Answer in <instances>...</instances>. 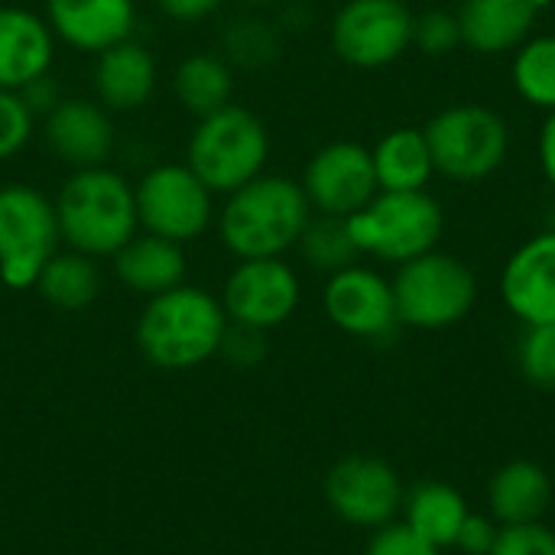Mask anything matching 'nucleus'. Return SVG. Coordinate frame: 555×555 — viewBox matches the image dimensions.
I'll return each mask as SVG.
<instances>
[{"instance_id": "37", "label": "nucleus", "mask_w": 555, "mask_h": 555, "mask_svg": "<svg viewBox=\"0 0 555 555\" xmlns=\"http://www.w3.org/2000/svg\"><path fill=\"white\" fill-rule=\"evenodd\" d=\"M540 166L546 182L555 189V111L546 117L543 133H540Z\"/></svg>"}, {"instance_id": "2", "label": "nucleus", "mask_w": 555, "mask_h": 555, "mask_svg": "<svg viewBox=\"0 0 555 555\" xmlns=\"http://www.w3.org/2000/svg\"><path fill=\"white\" fill-rule=\"evenodd\" d=\"M309 218L312 205L296 179L260 172L228 195L218 215V234L237 260L283 257L299 244Z\"/></svg>"}, {"instance_id": "22", "label": "nucleus", "mask_w": 555, "mask_h": 555, "mask_svg": "<svg viewBox=\"0 0 555 555\" xmlns=\"http://www.w3.org/2000/svg\"><path fill=\"white\" fill-rule=\"evenodd\" d=\"M553 504V481L537 462H507L488 485V507L501 527L537 524Z\"/></svg>"}, {"instance_id": "34", "label": "nucleus", "mask_w": 555, "mask_h": 555, "mask_svg": "<svg viewBox=\"0 0 555 555\" xmlns=\"http://www.w3.org/2000/svg\"><path fill=\"white\" fill-rule=\"evenodd\" d=\"M218 354H224L234 367H254L267 358V332L231 322Z\"/></svg>"}, {"instance_id": "3", "label": "nucleus", "mask_w": 555, "mask_h": 555, "mask_svg": "<svg viewBox=\"0 0 555 555\" xmlns=\"http://www.w3.org/2000/svg\"><path fill=\"white\" fill-rule=\"evenodd\" d=\"M62 244L91 260L114 257L140 228L133 185L107 166L75 169L55 195Z\"/></svg>"}, {"instance_id": "4", "label": "nucleus", "mask_w": 555, "mask_h": 555, "mask_svg": "<svg viewBox=\"0 0 555 555\" xmlns=\"http://www.w3.org/2000/svg\"><path fill=\"white\" fill-rule=\"evenodd\" d=\"M267 156L270 133L263 120L241 104H228L198 120L189 140L185 166L208 185L211 195H231L263 172Z\"/></svg>"}, {"instance_id": "14", "label": "nucleus", "mask_w": 555, "mask_h": 555, "mask_svg": "<svg viewBox=\"0 0 555 555\" xmlns=\"http://www.w3.org/2000/svg\"><path fill=\"white\" fill-rule=\"evenodd\" d=\"M322 309L328 322L351 338L387 341L400 328L393 286L371 267L351 263L332 273L322 289Z\"/></svg>"}, {"instance_id": "30", "label": "nucleus", "mask_w": 555, "mask_h": 555, "mask_svg": "<svg viewBox=\"0 0 555 555\" xmlns=\"http://www.w3.org/2000/svg\"><path fill=\"white\" fill-rule=\"evenodd\" d=\"M413 46L433 59L449 55L455 46H462L459 16L449 10H426V13L413 16Z\"/></svg>"}, {"instance_id": "21", "label": "nucleus", "mask_w": 555, "mask_h": 555, "mask_svg": "<svg viewBox=\"0 0 555 555\" xmlns=\"http://www.w3.org/2000/svg\"><path fill=\"white\" fill-rule=\"evenodd\" d=\"M111 260H114V276L127 289L146 299L182 286L189 270L182 244L166 241L159 234H133Z\"/></svg>"}, {"instance_id": "31", "label": "nucleus", "mask_w": 555, "mask_h": 555, "mask_svg": "<svg viewBox=\"0 0 555 555\" xmlns=\"http://www.w3.org/2000/svg\"><path fill=\"white\" fill-rule=\"evenodd\" d=\"M33 111L20 91L0 88V163L13 159L33 137Z\"/></svg>"}, {"instance_id": "19", "label": "nucleus", "mask_w": 555, "mask_h": 555, "mask_svg": "<svg viewBox=\"0 0 555 555\" xmlns=\"http://www.w3.org/2000/svg\"><path fill=\"white\" fill-rule=\"evenodd\" d=\"M156 88V59L133 36L98 52L94 62V101L107 111H137Z\"/></svg>"}, {"instance_id": "15", "label": "nucleus", "mask_w": 555, "mask_h": 555, "mask_svg": "<svg viewBox=\"0 0 555 555\" xmlns=\"http://www.w3.org/2000/svg\"><path fill=\"white\" fill-rule=\"evenodd\" d=\"M501 299L524 325H555V231L520 244L501 273Z\"/></svg>"}, {"instance_id": "25", "label": "nucleus", "mask_w": 555, "mask_h": 555, "mask_svg": "<svg viewBox=\"0 0 555 555\" xmlns=\"http://www.w3.org/2000/svg\"><path fill=\"white\" fill-rule=\"evenodd\" d=\"M172 91H176L179 104L202 120V117H208V114L231 104L234 75H231L224 59L208 55V52H195V55H189V59H182L176 65Z\"/></svg>"}, {"instance_id": "26", "label": "nucleus", "mask_w": 555, "mask_h": 555, "mask_svg": "<svg viewBox=\"0 0 555 555\" xmlns=\"http://www.w3.org/2000/svg\"><path fill=\"white\" fill-rule=\"evenodd\" d=\"M33 289L62 312L88 309L101 293V270L91 257L78 250H59L42 273L36 276Z\"/></svg>"}, {"instance_id": "32", "label": "nucleus", "mask_w": 555, "mask_h": 555, "mask_svg": "<svg viewBox=\"0 0 555 555\" xmlns=\"http://www.w3.org/2000/svg\"><path fill=\"white\" fill-rule=\"evenodd\" d=\"M491 555H555V533L543 520L501 527Z\"/></svg>"}, {"instance_id": "20", "label": "nucleus", "mask_w": 555, "mask_h": 555, "mask_svg": "<svg viewBox=\"0 0 555 555\" xmlns=\"http://www.w3.org/2000/svg\"><path fill=\"white\" fill-rule=\"evenodd\" d=\"M537 13L533 0H462L455 16L472 52L501 55L527 42Z\"/></svg>"}, {"instance_id": "24", "label": "nucleus", "mask_w": 555, "mask_h": 555, "mask_svg": "<svg viewBox=\"0 0 555 555\" xmlns=\"http://www.w3.org/2000/svg\"><path fill=\"white\" fill-rule=\"evenodd\" d=\"M371 156L380 192H423L436 172L426 133L420 127L390 130Z\"/></svg>"}, {"instance_id": "10", "label": "nucleus", "mask_w": 555, "mask_h": 555, "mask_svg": "<svg viewBox=\"0 0 555 555\" xmlns=\"http://www.w3.org/2000/svg\"><path fill=\"white\" fill-rule=\"evenodd\" d=\"M413 16L403 0H348L332 20V49L354 68H384L413 46Z\"/></svg>"}, {"instance_id": "6", "label": "nucleus", "mask_w": 555, "mask_h": 555, "mask_svg": "<svg viewBox=\"0 0 555 555\" xmlns=\"http://www.w3.org/2000/svg\"><path fill=\"white\" fill-rule=\"evenodd\" d=\"M423 133L436 172L462 185L485 182L511 153V130L504 117L485 104H452L439 111Z\"/></svg>"}, {"instance_id": "13", "label": "nucleus", "mask_w": 555, "mask_h": 555, "mask_svg": "<svg viewBox=\"0 0 555 555\" xmlns=\"http://www.w3.org/2000/svg\"><path fill=\"white\" fill-rule=\"evenodd\" d=\"M299 185L312 211L335 218H351L380 192L371 150L351 140H335L322 146L309 159Z\"/></svg>"}, {"instance_id": "35", "label": "nucleus", "mask_w": 555, "mask_h": 555, "mask_svg": "<svg viewBox=\"0 0 555 555\" xmlns=\"http://www.w3.org/2000/svg\"><path fill=\"white\" fill-rule=\"evenodd\" d=\"M498 530H501V524L494 517L468 514V520L462 524V533L455 540V550H462V553L468 555H491L494 540H498Z\"/></svg>"}, {"instance_id": "18", "label": "nucleus", "mask_w": 555, "mask_h": 555, "mask_svg": "<svg viewBox=\"0 0 555 555\" xmlns=\"http://www.w3.org/2000/svg\"><path fill=\"white\" fill-rule=\"evenodd\" d=\"M55 42L42 16L23 7H0V88L23 91L52 68Z\"/></svg>"}, {"instance_id": "39", "label": "nucleus", "mask_w": 555, "mask_h": 555, "mask_svg": "<svg viewBox=\"0 0 555 555\" xmlns=\"http://www.w3.org/2000/svg\"><path fill=\"white\" fill-rule=\"evenodd\" d=\"M247 3H273V0H247Z\"/></svg>"}, {"instance_id": "5", "label": "nucleus", "mask_w": 555, "mask_h": 555, "mask_svg": "<svg viewBox=\"0 0 555 555\" xmlns=\"http://www.w3.org/2000/svg\"><path fill=\"white\" fill-rule=\"evenodd\" d=\"M348 228L361 254L400 267L413 257L436 250L446 228V215L426 189L377 192L361 211L348 218Z\"/></svg>"}, {"instance_id": "27", "label": "nucleus", "mask_w": 555, "mask_h": 555, "mask_svg": "<svg viewBox=\"0 0 555 555\" xmlns=\"http://www.w3.org/2000/svg\"><path fill=\"white\" fill-rule=\"evenodd\" d=\"M296 247L312 270L328 273V276L351 267L361 257L351 237L348 218H335V215H312Z\"/></svg>"}, {"instance_id": "7", "label": "nucleus", "mask_w": 555, "mask_h": 555, "mask_svg": "<svg viewBox=\"0 0 555 555\" xmlns=\"http://www.w3.org/2000/svg\"><path fill=\"white\" fill-rule=\"evenodd\" d=\"M390 286L400 325L423 332L459 325L478 299L475 273L459 257L442 250H429L400 263Z\"/></svg>"}, {"instance_id": "17", "label": "nucleus", "mask_w": 555, "mask_h": 555, "mask_svg": "<svg viewBox=\"0 0 555 555\" xmlns=\"http://www.w3.org/2000/svg\"><path fill=\"white\" fill-rule=\"evenodd\" d=\"M46 23L52 36L81 52H104L133 36V0H46Z\"/></svg>"}, {"instance_id": "29", "label": "nucleus", "mask_w": 555, "mask_h": 555, "mask_svg": "<svg viewBox=\"0 0 555 555\" xmlns=\"http://www.w3.org/2000/svg\"><path fill=\"white\" fill-rule=\"evenodd\" d=\"M517 364L527 384L555 390V325H527L517 341Z\"/></svg>"}, {"instance_id": "28", "label": "nucleus", "mask_w": 555, "mask_h": 555, "mask_svg": "<svg viewBox=\"0 0 555 555\" xmlns=\"http://www.w3.org/2000/svg\"><path fill=\"white\" fill-rule=\"evenodd\" d=\"M514 88L517 94L540 107L555 111V36H537L527 39L514 55Z\"/></svg>"}, {"instance_id": "23", "label": "nucleus", "mask_w": 555, "mask_h": 555, "mask_svg": "<svg viewBox=\"0 0 555 555\" xmlns=\"http://www.w3.org/2000/svg\"><path fill=\"white\" fill-rule=\"evenodd\" d=\"M403 524L423 537L426 543H433L439 553L442 550H452L459 533H462V524L468 520L472 507L468 501L462 498V491H455L452 485L446 481H423L416 485L406 498H403Z\"/></svg>"}, {"instance_id": "9", "label": "nucleus", "mask_w": 555, "mask_h": 555, "mask_svg": "<svg viewBox=\"0 0 555 555\" xmlns=\"http://www.w3.org/2000/svg\"><path fill=\"white\" fill-rule=\"evenodd\" d=\"M133 198L140 228L176 244L202 237L215 218L208 185L182 163H163L143 172V179L133 185Z\"/></svg>"}, {"instance_id": "12", "label": "nucleus", "mask_w": 555, "mask_h": 555, "mask_svg": "<svg viewBox=\"0 0 555 555\" xmlns=\"http://www.w3.org/2000/svg\"><path fill=\"white\" fill-rule=\"evenodd\" d=\"M400 475L371 455H348L325 475V501L335 517L358 530H380L403 511Z\"/></svg>"}, {"instance_id": "16", "label": "nucleus", "mask_w": 555, "mask_h": 555, "mask_svg": "<svg viewBox=\"0 0 555 555\" xmlns=\"http://www.w3.org/2000/svg\"><path fill=\"white\" fill-rule=\"evenodd\" d=\"M49 150L72 169L107 166L114 153V120L111 111L88 98H62L42 124Z\"/></svg>"}, {"instance_id": "8", "label": "nucleus", "mask_w": 555, "mask_h": 555, "mask_svg": "<svg viewBox=\"0 0 555 555\" xmlns=\"http://www.w3.org/2000/svg\"><path fill=\"white\" fill-rule=\"evenodd\" d=\"M62 231L55 202L33 185L0 189V280L10 289H29L42 267L59 254Z\"/></svg>"}, {"instance_id": "11", "label": "nucleus", "mask_w": 555, "mask_h": 555, "mask_svg": "<svg viewBox=\"0 0 555 555\" xmlns=\"http://www.w3.org/2000/svg\"><path fill=\"white\" fill-rule=\"evenodd\" d=\"M218 299L228 312V322L270 332L293 319L302 299V286L283 257H260L241 260L228 273Z\"/></svg>"}, {"instance_id": "38", "label": "nucleus", "mask_w": 555, "mask_h": 555, "mask_svg": "<svg viewBox=\"0 0 555 555\" xmlns=\"http://www.w3.org/2000/svg\"><path fill=\"white\" fill-rule=\"evenodd\" d=\"M546 228H550V231H555V202L550 205V211H546Z\"/></svg>"}, {"instance_id": "1", "label": "nucleus", "mask_w": 555, "mask_h": 555, "mask_svg": "<svg viewBox=\"0 0 555 555\" xmlns=\"http://www.w3.org/2000/svg\"><path fill=\"white\" fill-rule=\"evenodd\" d=\"M228 325L231 322L218 296L182 283L146 299L137 319V348L153 367L192 371L218 358Z\"/></svg>"}, {"instance_id": "33", "label": "nucleus", "mask_w": 555, "mask_h": 555, "mask_svg": "<svg viewBox=\"0 0 555 555\" xmlns=\"http://www.w3.org/2000/svg\"><path fill=\"white\" fill-rule=\"evenodd\" d=\"M364 555H439V550L416 537L403 520H393L371 533Z\"/></svg>"}, {"instance_id": "36", "label": "nucleus", "mask_w": 555, "mask_h": 555, "mask_svg": "<svg viewBox=\"0 0 555 555\" xmlns=\"http://www.w3.org/2000/svg\"><path fill=\"white\" fill-rule=\"evenodd\" d=\"M159 10L179 23H195V20H205L211 16L224 0H156Z\"/></svg>"}]
</instances>
